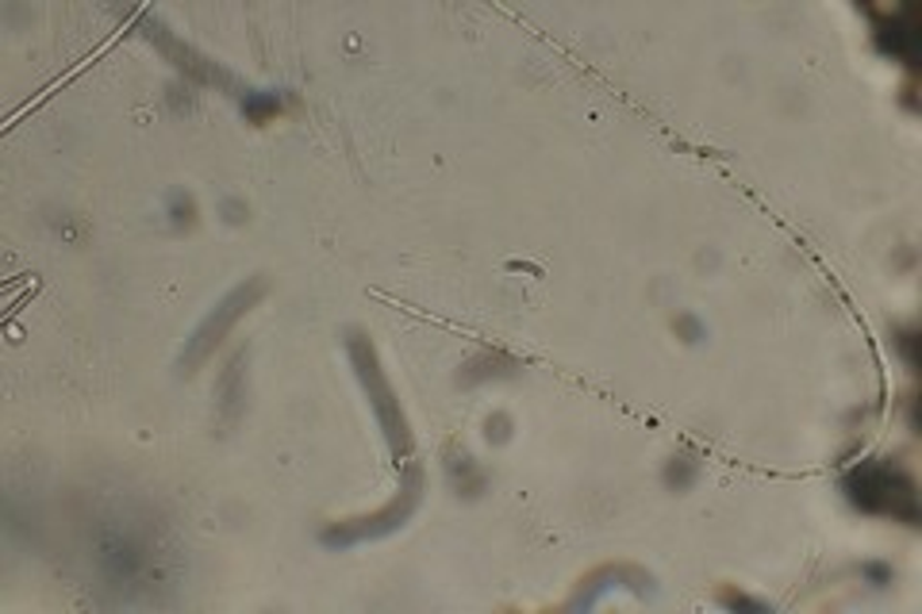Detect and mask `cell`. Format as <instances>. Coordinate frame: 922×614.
Returning <instances> with one entry per match:
<instances>
[{"label":"cell","mask_w":922,"mask_h":614,"mask_svg":"<svg viewBox=\"0 0 922 614\" xmlns=\"http://www.w3.org/2000/svg\"><path fill=\"white\" fill-rule=\"evenodd\" d=\"M150 522V515L139 519L124 507V515H108L93 527V553L88 557L96 561L104 584L116 587L124 600L154 595V587L161 584V572H166L169 553Z\"/></svg>","instance_id":"obj_1"},{"label":"cell","mask_w":922,"mask_h":614,"mask_svg":"<svg viewBox=\"0 0 922 614\" xmlns=\"http://www.w3.org/2000/svg\"><path fill=\"white\" fill-rule=\"evenodd\" d=\"M846 499L865 515H880V519L903 522V527H919V491L915 480L903 465L892 457H865L842 476Z\"/></svg>","instance_id":"obj_2"},{"label":"cell","mask_w":922,"mask_h":614,"mask_svg":"<svg viewBox=\"0 0 922 614\" xmlns=\"http://www.w3.org/2000/svg\"><path fill=\"white\" fill-rule=\"evenodd\" d=\"M346 353H350L354 377H358L362 392H366L369 407H374V419H377V426H381L388 449H392L396 465H400V460L411 457L416 442H411V431H408V415H404L400 400H396L392 384H388V377H385V369H381L377 346L369 342L366 335H350V338H346Z\"/></svg>","instance_id":"obj_3"},{"label":"cell","mask_w":922,"mask_h":614,"mask_svg":"<svg viewBox=\"0 0 922 614\" xmlns=\"http://www.w3.org/2000/svg\"><path fill=\"white\" fill-rule=\"evenodd\" d=\"M419 504H423V468L408 465L400 476V488H396V496L388 499L385 507H377L374 515H358V519L331 522V527H323L319 541L327 549H350V546H358V541L388 538V534H396V530L408 527L411 515L419 511Z\"/></svg>","instance_id":"obj_4"},{"label":"cell","mask_w":922,"mask_h":614,"mask_svg":"<svg viewBox=\"0 0 922 614\" xmlns=\"http://www.w3.org/2000/svg\"><path fill=\"white\" fill-rule=\"evenodd\" d=\"M265 288H270V285H265V277H247L242 285H234L231 293L223 296V300L197 322V330L185 338V350H181V361H177V373H181V377L197 373V369L205 366V361L223 346V338H228L231 330H234V322H239L242 315L250 311V307L262 300Z\"/></svg>","instance_id":"obj_5"},{"label":"cell","mask_w":922,"mask_h":614,"mask_svg":"<svg viewBox=\"0 0 922 614\" xmlns=\"http://www.w3.org/2000/svg\"><path fill=\"white\" fill-rule=\"evenodd\" d=\"M143 28H147V39L150 43H158L161 51L169 54V59H174V66L181 70L185 77H192V81H200V85H220V88H231L234 96H239V100H247L250 93H254V88H242L239 81H234L228 70H220L216 66L212 59H200L197 51H192V46H185L181 39H174L169 35L166 28H161V20H143Z\"/></svg>","instance_id":"obj_6"},{"label":"cell","mask_w":922,"mask_h":614,"mask_svg":"<svg viewBox=\"0 0 922 614\" xmlns=\"http://www.w3.org/2000/svg\"><path fill=\"white\" fill-rule=\"evenodd\" d=\"M635 592V595H650L653 592V576L650 572H642V569H635V564H604V569H596V572H588L585 580H580V587H577V595L569 600V607L573 611H588V607H596L600 603V595H608V592Z\"/></svg>","instance_id":"obj_7"},{"label":"cell","mask_w":922,"mask_h":614,"mask_svg":"<svg viewBox=\"0 0 922 614\" xmlns=\"http://www.w3.org/2000/svg\"><path fill=\"white\" fill-rule=\"evenodd\" d=\"M247 366L250 350H234L223 366L220 381H216V411H220L223 426H234L247 411Z\"/></svg>","instance_id":"obj_8"},{"label":"cell","mask_w":922,"mask_h":614,"mask_svg":"<svg viewBox=\"0 0 922 614\" xmlns=\"http://www.w3.org/2000/svg\"><path fill=\"white\" fill-rule=\"evenodd\" d=\"M915 43H919V31H915V23H911L908 12H895V15H888V20L877 23V46H880V54H888V59L903 62V66H911V70L919 66V62H915V59H919V54H915Z\"/></svg>","instance_id":"obj_9"},{"label":"cell","mask_w":922,"mask_h":614,"mask_svg":"<svg viewBox=\"0 0 922 614\" xmlns=\"http://www.w3.org/2000/svg\"><path fill=\"white\" fill-rule=\"evenodd\" d=\"M520 373H523L520 358L500 353V350H481L458 369V384L473 388V384H484V381H512V377H520Z\"/></svg>","instance_id":"obj_10"},{"label":"cell","mask_w":922,"mask_h":614,"mask_svg":"<svg viewBox=\"0 0 922 614\" xmlns=\"http://www.w3.org/2000/svg\"><path fill=\"white\" fill-rule=\"evenodd\" d=\"M447 476H450V488L458 491V496H465V499H473V496H481V488H484V473L476 468V460L465 454V449H450L447 454Z\"/></svg>","instance_id":"obj_11"},{"label":"cell","mask_w":922,"mask_h":614,"mask_svg":"<svg viewBox=\"0 0 922 614\" xmlns=\"http://www.w3.org/2000/svg\"><path fill=\"white\" fill-rule=\"evenodd\" d=\"M695 476H700V457H695L692 449H681V454L669 457V465H666V488L689 491L692 484H695Z\"/></svg>","instance_id":"obj_12"},{"label":"cell","mask_w":922,"mask_h":614,"mask_svg":"<svg viewBox=\"0 0 922 614\" xmlns=\"http://www.w3.org/2000/svg\"><path fill=\"white\" fill-rule=\"evenodd\" d=\"M169 223H174V231H189L192 223H197V200L189 197L185 189H174L169 192Z\"/></svg>","instance_id":"obj_13"},{"label":"cell","mask_w":922,"mask_h":614,"mask_svg":"<svg viewBox=\"0 0 922 614\" xmlns=\"http://www.w3.org/2000/svg\"><path fill=\"white\" fill-rule=\"evenodd\" d=\"M273 112H281V96L277 93H258V88H254V93L242 100V116H247L250 124H265Z\"/></svg>","instance_id":"obj_14"},{"label":"cell","mask_w":922,"mask_h":614,"mask_svg":"<svg viewBox=\"0 0 922 614\" xmlns=\"http://www.w3.org/2000/svg\"><path fill=\"white\" fill-rule=\"evenodd\" d=\"M719 603H723L726 611H773L768 603L754 600V595H746V592H734V587H723V592H719Z\"/></svg>","instance_id":"obj_15"},{"label":"cell","mask_w":922,"mask_h":614,"mask_svg":"<svg viewBox=\"0 0 922 614\" xmlns=\"http://www.w3.org/2000/svg\"><path fill=\"white\" fill-rule=\"evenodd\" d=\"M673 330H677V338H684L689 346H695V342H703V338H708V327H703L695 315H677Z\"/></svg>","instance_id":"obj_16"},{"label":"cell","mask_w":922,"mask_h":614,"mask_svg":"<svg viewBox=\"0 0 922 614\" xmlns=\"http://www.w3.org/2000/svg\"><path fill=\"white\" fill-rule=\"evenodd\" d=\"M484 438H489V446H504V442L512 438V419L496 411V415L484 423Z\"/></svg>","instance_id":"obj_17"},{"label":"cell","mask_w":922,"mask_h":614,"mask_svg":"<svg viewBox=\"0 0 922 614\" xmlns=\"http://www.w3.org/2000/svg\"><path fill=\"white\" fill-rule=\"evenodd\" d=\"M892 346L903 353V361H908V366H915V330H911V327H895L892 330Z\"/></svg>","instance_id":"obj_18"},{"label":"cell","mask_w":922,"mask_h":614,"mask_svg":"<svg viewBox=\"0 0 922 614\" xmlns=\"http://www.w3.org/2000/svg\"><path fill=\"white\" fill-rule=\"evenodd\" d=\"M861 572L872 580V587H888V584H892V569H888V564H865Z\"/></svg>","instance_id":"obj_19"},{"label":"cell","mask_w":922,"mask_h":614,"mask_svg":"<svg viewBox=\"0 0 922 614\" xmlns=\"http://www.w3.org/2000/svg\"><path fill=\"white\" fill-rule=\"evenodd\" d=\"M223 220H228V223H242V220H247V204H239V200H223Z\"/></svg>","instance_id":"obj_20"}]
</instances>
